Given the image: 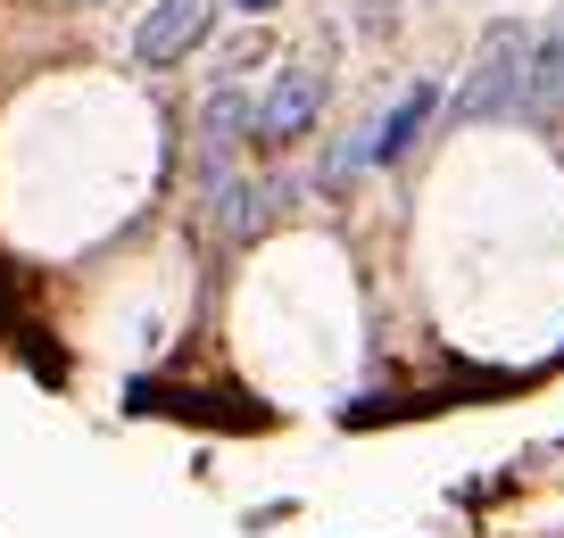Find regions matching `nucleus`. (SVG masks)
<instances>
[{
    "mask_svg": "<svg viewBox=\"0 0 564 538\" xmlns=\"http://www.w3.org/2000/svg\"><path fill=\"white\" fill-rule=\"evenodd\" d=\"M523 58H531V25L498 18L465 67V91L448 100V124H523Z\"/></svg>",
    "mask_w": 564,
    "mask_h": 538,
    "instance_id": "nucleus-1",
    "label": "nucleus"
},
{
    "mask_svg": "<svg viewBox=\"0 0 564 538\" xmlns=\"http://www.w3.org/2000/svg\"><path fill=\"white\" fill-rule=\"evenodd\" d=\"M316 117H324V67H307V58H291V67L265 84V100H258V124L249 133L265 141V150H291L300 133H316Z\"/></svg>",
    "mask_w": 564,
    "mask_h": 538,
    "instance_id": "nucleus-2",
    "label": "nucleus"
},
{
    "mask_svg": "<svg viewBox=\"0 0 564 538\" xmlns=\"http://www.w3.org/2000/svg\"><path fill=\"white\" fill-rule=\"evenodd\" d=\"M225 0H150V18L133 25V67H183L208 42Z\"/></svg>",
    "mask_w": 564,
    "mask_h": 538,
    "instance_id": "nucleus-3",
    "label": "nucleus"
},
{
    "mask_svg": "<svg viewBox=\"0 0 564 538\" xmlns=\"http://www.w3.org/2000/svg\"><path fill=\"white\" fill-rule=\"evenodd\" d=\"M249 124H258V100L241 84H216L208 108H199V183H225L232 174V150L249 141Z\"/></svg>",
    "mask_w": 564,
    "mask_h": 538,
    "instance_id": "nucleus-4",
    "label": "nucleus"
},
{
    "mask_svg": "<svg viewBox=\"0 0 564 538\" xmlns=\"http://www.w3.org/2000/svg\"><path fill=\"white\" fill-rule=\"evenodd\" d=\"M432 117H441V84H423V75H415V84L399 91V108H390V117L373 124V141H366V166H399V157L415 150V133H423Z\"/></svg>",
    "mask_w": 564,
    "mask_h": 538,
    "instance_id": "nucleus-5",
    "label": "nucleus"
},
{
    "mask_svg": "<svg viewBox=\"0 0 564 538\" xmlns=\"http://www.w3.org/2000/svg\"><path fill=\"white\" fill-rule=\"evenodd\" d=\"M564 117V34H531V58H523V124H556Z\"/></svg>",
    "mask_w": 564,
    "mask_h": 538,
    "instance_id": "nucleus-6",
    "label": "nucleus"
},
{
    "mask_svg": "<svg viewBox=\"0 0 564 538\" xmlns=\"http://www.w3.org/2000/svg\"><path fill=\"white\" fill-rule=\"evenodd\" d=\"M357 18H366V34H390V25H399V0H366Z\"/></svg>",
    "mask_w": 564,
    "mask_h": 538,
    "instance_id": "nucleus-7",
    "label": "nucleus"
},
{
    "mask_svg": "<svg viewBox=\"0 0 564 538\" xmlns=\"http://www.w3.org/2000/svg\"><path fill=\"white\" fill-rule=\"evenodd\" d=\"M225 9H232V18H274L282 0H225Z\"/></svg>",
    "mask_w": 564,
    "mask_h": 538,
    "instance_id": "nucleus-8",
    "label": "nucleus"
},
{
    "mask_svg": "<svg viewBox=\"0 0 564 538\" xmlns=\"http://www.w3.org/2000/svg\"><path fill=\"white\" fill-rule=\"evenodd\" d=\"M67 9H108V0H67Z\"/></svg>",
    "mask_w": 564,
    "mask_h": 538,
    "instance_id": "nucleus-9",
    "label": "nucleus"
}]
</instances>
